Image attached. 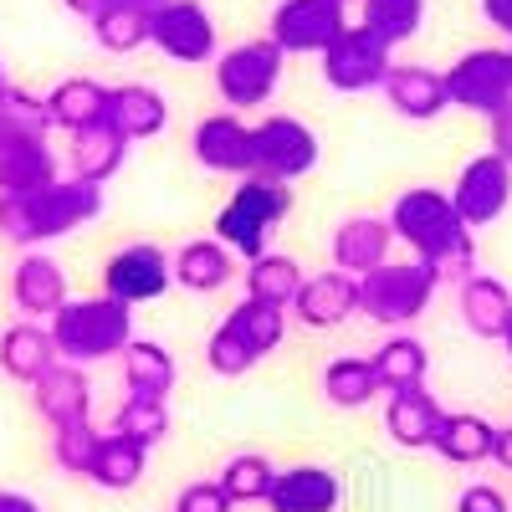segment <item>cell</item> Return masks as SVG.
Masks as SVG:
<instances>
[{"instance_id":"1","label":"cell","mask_w":512,"mask_h":512,"mask_svg":"<svg viewBox=\"0 0 512 512\" xmlns=\"http://www.w3.org/2000/svg\"><path fill=\"white\" fill-rule=\"evenodd\" d=\"M390 226H395V241H405L420 262H431L441 272V282H472L477 277V241H472V226L461 221V210L451 205V195L441 190H405L395 205H390Z\"/></svg>"},{"instance_id":"2","label":"cell","mask_w":512,"mask_h":512,"mask_svg":"<svg viewBox=\"0 0 512 512\" xmlns=\"http://www.w3.org/2000/svg\"><path fill=\"white\" fill-rule=\"evenodd\" d=\"M52 344L67 364H103L118 359L134 344V308L118 303V297L98 292V297H67L62 313H52Z\"/></svg>"},{"instance_id":"3","label":"cell","mask_w":512,"mask_h":512,"mask_svg":"<svg viewBox=\"0 0 512 512\" xmlns=\"http://www.w3.org/2000/svg\"><path fill=\"white\" fill-rule=\"evenodd\" d=\"M287 216H292V185L251 169V175L236 180L231 200L216 210V241H226L246 262H256V256H267V241Z\"/></svg>"},{"instance_id":"4","label":"cell","mask_w":512,"mask_h":512,"mask_svg":"<svg viewBox=\"0 0 512 512\" xmlns=\"http://www.w3.org/2000/svg\"><path fill=\"white\" fill-rule=\"evenodd\" d=\"M436 287H441V272L431 262H420V256L415 262H384L379 272L359 277V313L384 328H405L431 308Z\"/></svg>"},{"instance_id":"5","label":"cell","mask_w":512,"mask_h":512,"mask_svg":"<svg viewBox=\"0 0 512 512\" xmlns=\"http://www.w3.org/2000/svg\"><path fill=\"white\" fill-rule=\"evenodd\" d=\"M282 62H287V52L272 36L241 41V47L216 57V93L226 98V108H262V103H272L277 82H282Z\"/></svg>"},{"instance_id":"6","label":"cell","mask_w":512,"mask_h":512,"mask_svg":"<svg viewBox=\"0 0 512 512\" xmlns=\"http://www.w3.org/2000/svg\"><path fill=\"white\" fill-rule=\"evenodd\" d=\"M446 88H451V108L492 118L497 108L512 103V47H477L456 57L446 72Z\"/></svg>"},{"instance_id":"7","label":"cell","mask_w":512,"mask_h":512,"mask_svg":"<svg viewBox=\"0 0 512 512\" xmlns=\"http://www.w3.org/2000/svg\"><path fill=\"white\" fill-rule=\"evenodd\" d=\"M349 31V16L338 0H282L272 11V41L287 57H323Z\"/></svg>"},{"instance_id":"8","label":"cell","mask_w":512,"mask_h":512,"mask_svg":"<svg viewBox=\"0 0 512 512\" xmlns=\"http://www.w3.org/2000/svg\"><path fill=\"white\" fill-rule=\"evenodd\" d=\"M390 52H395V47H384L374 31L349 26V31L323 52V82H328L333 93H369V88H384V77L395 72Z\"/></svg>"},{"instance_id":"9","label":"cell","mask_w":512,"mask_h":512,"mask_svg":"<svg viewBox=\"0 0 512 512\" xmlns=\"http://www.w3.org/2000/svg\"><path fill=\"white\" fill-rule=\"evenodd\" d=\"M169 282H175V256H164V246H154V241H134L103 262V292L128 308L164 297Z\"/></svg>"},{"instance_id":"10","label":"cell","mask_w":512,"mask_h":512,"mask_svg":"<svg viewBox=\"0 0 512 512\" xmlns=\"http://www.w3.org/2000/svg\"><path fill=\"white\" fill-rule=\"evenodd\" d=\"M256 139V175H272V180H303L308 169L318 164V134L303 118H287V113H267L262 123L251 128Z\"/></svg>"},{"instance_id":"11","label":"cell","mask_w":512,"mask_h":512,"mask_svg":"<svg viewBox=\"0 0 512 512\" xmlns=\"http://www.w3.org/2000/svg\"><path fill=\"white\" fill-rule=\"evenodd\" d=\"M149 47H159L169 62H185V67L216 62V21H210L200 0H164V6H154Z\"/></svg>"},{"instance_id":"12","label":"cell","mask_w":512,"mask_h":512,"mask_svg":"<svg viewBox=\"0 0 512 512\" xmlns=\"http://www.w3.org/2000/svg\"><path fill=\"white\" fill-rule=\"evenodd\" d=\"M451 205L461 210L466 226H492L512 205V159L487 149L472 164H461V175L451 185Z\"/></svg>"},{"instance_id":"13","label":"cell","mask_w":512,"mask_h":512,"mask_svg":"<svg viewBox=\"0 0 512 512\" xmlns=\"http://www.w3.org/2000/svg\"><path fill=\"white\" fill-rule=\"evenodd\" d=\"M195 164L210 169V175H251L256 169V139H251V123L241 113H210L195 123L190 134Z\"/></svg>"},{"instance_id":"14","label":"cell","mask_w":512,"mask_h":512,"mask_svg":"<svg viewBox=\"0 0 512 512\" xmlns=\"http://www.w3.org/2000/svg\"><path fill=\"white\" fill-rule=\"evenodd\" d=\"M31 210H36V236H41V241L72 236L77 226H88V221L103 216V185L77 180V175H62L57 185H47V190L31 195Z\"/></svg>"},{"instance_id":"15","label":"cell","mask_w":512,"mask_h":512,"mask_svg":"<svg viewBox=\"0 0 512 512\" xmlns=\"http://www.w3.org/2000/svg\"><path fill=\"white\" fill-rule=\"evenodd\" d=\"M62 180L47 134H0V195H36Z\"/></svg>"},{"instance_id":"16","label":"cell","mask_w":512,"mask_h":512,"mask_svg":"<svg viewBox=\"0 0 512 512\" xmlns=\"http://www.w3.org/2000/svg\"><path fill=\"white\" fill-rule=\"evenodd\" d=\"M390 246H395V226L390 216H349V221H338L333 226V272H349V277H369L379 272L384 262H390Z\"/></svg>"},{"instance_id":"17","label":"cell","mask_w":512,"mask_h":512,"mask_svg":"<svg viewBox=\"0 0 512 512\" xmlns=\"http://www.w3.org/2000/svg\"><path fill=\"white\" fill-rule=\"evenodd\" d=\"M31 405H36V415L47 420L52 431H62V425L93 420V384H88V374H82V364L62 359V364H52L31 384Z\"/></svg>"},{"instance_id":"18","label":"cell","mask_w":512,"mask_h":512,"mask_svg":"<svg viewBox=\"0 0 512 512\" xmlns=\"http://www.w3.org/2000/svg\"><path fill=\"white\" fill-rule=\"evenodd\" d=\"M67 272H62V262L57 256H47V251H26L21 262H16V272H11V303L36 323V318H47L52 323V313H62V303H67Z\"/></svg>"},{"instance_id":"19","label":"cell","mask_w":512,"mask_h":512,"mask_svg":"<svg viewBox=\"0 0 512 512\" xmlns=\"http://www.w3.org/2000/svg\"><path fill=\"white\" fill-rule=\"evenodd\" d=\"M297 323L303 328H338V323H349L359 313V277L349 272H318L303 282V292H297V303H292Z\"/></svg>"},{"instance_id":"20","label":"cell","mask_w":512,"mask_h":512,"mask_svg":"<svg viewBox=\"0 0 512 512\" xmlns=\"http://www.w3.org/2000/svg\"><path fill=\"white\" fill-rule=\"evenodd\" d=\"M384 98L400 118H415V123H431L451 108V88H446V72L436 67H395L384 77Z\"/></svg>"},{"instance_id":"21","label":"cell","mask_w":512,"mask_h":512,"mask_svg":"<svg viewBox=\"0 0 512 512\" xmlns=\"http://www.w3.org/2000/svg\"><path fill=\"white\" fill-rule=\"evenodd\" d=\"M52 364H62L57 344H52V328L47 323H11L0 333V374L16 379V384H36Z\"/></svg>"},{"instance_id":"22","label":"cell","mask_w":512,"mask_h":512,"mask_svg":"<svg viewBox=\"0 0 512 512\" xmlns=\"http://www.w3.org/2000/svg\"><path fill=\"white\" fill-rule=\"evenodd\" d=\"M128 159V139L118 134V128L103 118V123H88V128H77V134H67V169L77 180H113L118 169Z\"/></svg>"},{"instance_id":"23","label":"cell","mask_w":512,"mask_h":512,"mask_svg":"<svg viewBox=\"0 0 512 512\" xmlns=\"http://www.w3.org/2000/svg\"><path fill=\"white\" fill-rule=\"evenodd\" d=\"M338 502H344V482L328 466H287L267 497L272 512H338Z\"/></svg>"},{"instance_id":"24","label":"cell","mask_w":512,"mask_h":512,"mask_svg":"<svg viewBox=\"0 0 512 512\" xmlns=\"http://www.w3.org/2000/svg\"><path fill=\"white\" fill-rule=\"evenodd\" d=\"M431 451L451 466H482L497 451V425L487 415H472V410H446L441 425H436Z\"/></svg>"},{"instance_id":"25","label":"cell","mask_w":512,"mask_h":512,"mask_svg":"<svg viewBox=\"0 0 512 512\" xmlns=\"http://www.w3.org/2000/svg\"><path fill=\"white\" fill-rule=\"evenodd\" d=\"M441 415H446V410L436 405V395L425 390V384H415V390H395V395H390L384 425H390L395 446H405V451H431Z\"/></svg>"},{"instance_id":"26","label":"cell","mask_w":512,"mask_h":512,"mask_svg":"<svg viewBox=\"0 0 512 512\" xmlns=\"http://www.w3.org/2000/svg\"><path fill=\"white\" fill-rule=\"evenodd\" d=\"M231 277H236V251L226 241H216V236L185 241L175 251V282L185 292H221Z\"/></svg>"},{"instance_id":"27","label":"cell","mask_w":512,"mask_h":512,"mask_svg":"<svg viewBox=\"0 0 512 512\" xmlns=\"http://www.w3.org/2000/svg\"><path fill=\"white\" fill-rule=\"evenodd\" d=\"M108 98H113V88H103L98 77H67L47 93V118L62 134H77V128L108 118Z\"/></svg>"},{"instance_id":"28","label":"cell","mask_w":512,"mask_h":512,"mask_svg":"<svg viewBox=\"0 0 512 512\" xmlns=\"http://www.w3.org/2000/svg\"><path fill=\"white\" fill-rule=\"evenodd\" d=\"M108 123L128 144H139V139H154L159 128L169 123V108H164V98L149 88V82H118L113 98H108Z\"/></svg>"},{"instance_id":"29","label":"cell","mask_w":512,"mask_h":512,"mask_svg":"<svg viewBox=\"0 0 512 512\" xmlns=\"http://www.w3.org/2000/svg\"><path fill=\"white\" fill-rule=\"evenodd\" d=\"M461 323L477 338H502L512 328V287L502 277H487V272L461 282Z\"/></svg>"},{"instance_id":"30","label":"cell","mask_w":512,"mask_h":512,"mask_svg":"<svg viewBox=\"0 0 512 512\" xmlns=\"http://www.w3.org/2000/svg\"><path fill=\"white\" fill-rule=\"evenodd\" d=\"M123 390L128 395H144V400H164L169 390H175V354H169L164 344H154V338H134L123 354Z\"/></svg>"},{"instance_id":"31","label":"cell","mask_w":512,"mask_h":512,"mask_svg":"<svg viewBox=\"0 0 512 512\" xmlns=\"http://www.w3.org/2000/svg\"><path fill=\"white\" fill-rule=\"evenodd\" d=\"M88 26H93V41H98L103 52L128 57V52L149 47V36H154V11L139 6V0H113V6H103Z\"/></svg>"},{"instance_id":"32","label":"cell","mask_w":512,"mask_h":512,"mask_svg":"<svg viewBox=\"0 0 512 512\" xmlns=\"http://www.w3.org/2000/svg\"><path fill=\"white\" fill-rule=\"evenodd\" d=\"M241 282H246V297H256V303H272V308H292L297 303V292H303V267L292 262V256H277V251H267V256H256V262H246V272H241Z\"/></svg>"},{"instance_id":"33","label":"cell","mask_w":512,"mask_h":512,"mask_svg":"<svg viewBox=\"0 0 512 512\" xmlns=\"http://www.w3.org/2000/svg\"><path fill=\"white\" fill-rule=\"evenodd\" d=\"M144 466H149V446L128 441L118 431H103V446H98V461H93V487L103 492H128L144 482Z\"/></svg>"},{"instance_id":"34","label":"cell","mask_w":512,"mask_h":512,"mask_svg":"<svg viewBox=\"0 0 512 512\" xmlns=\"http://www.w3.org/2000/svg\"><path fill=\"white\" fill-rule=\"evenodd\" d=\"M226 328L241 338V344L256 354V359H267L282 349V338H287V308H272V303H256V297H241V303L226 313Z\"/></svg>"},{"instance_id":"35","label":"cell","mask_w":512,"mask_h":512,"mask_svg":"<svg viewBox=\"0 0 512 512\" xmlns=\"http://www.w3.org/2000/svg\"><path fill=\"white\" fill-rule=\"evenodd\" d=\"M374 374H379V390H415V384H425V369H431V354H425L420 338L410 333H395V338H384L379 354L369 359Z\"/></svg>"},{"instance_id":"36","label":"cell","mask_w":512,"mask_h":512,"mask_svg":"<svg viewBox=\"0 0 512 512\" xmlns=\"http://www.w3.org/2000/svg\"><path fill=\"white\" fill-rule=\"evenodd\" d=\"M323 395L338 410H364L379 395V374H374L369 359H333L323 369Z\"/></svg>"},{"instance_id":"37","label":"cell","mask_w":512,"mask_h":512,"mask_svg":"<svg viewBox=\"0 0 512 512\" xmlns=\"http://www.w3.org/2000/svg\"><path fill=\"white\" fill-rule=\"evenodd\" d=\"M216 482L226 487V497H231L236 507H241V502H267L272 487H277V466H272L262 451H241V456H231V461L221 466Z\"/></svg>"},{"instance_id":"38","label":"cell","mask_w":512,"mask_h":512,"mask_svg":"<svg viewBox=\"0 0 512 512\" xmlns=\"http://www.w3.org/2000/svg\"><path fill=\"white\" fill-rule=\"evenodd\" d=\"M364 6V31H374L384 47H400V41H410L425 21V0H359Z\"/></svg>"},{"instance_id":"39","label":"cell","mask_w":512,"mask_h":512,"mask_svg":"<svg viewBox=\"0 0 512 512\" xmlns=\"http://www.w3.org/2000/svg\"><path fill=\"white\" fill-rule=\"evenodd\" d=\"M98 446H103V431L93 420H77V425H62L52 431V461L62 466L67 477H93V461H98Z\"/></svg>"},{"instance_id":"40","label":"cell","mask_w":512,"mask_h":512,"mask_svg":"<svg viewBox=\"0 0 512 512\" xmlns=\"http://www.w3.org/2000/svg\"><path fill=\"white\" fill-rule=\"evenodd\" d=\"M113 431L139 441V446H159L169 436V405L164 400H144V395H123V405L113 410Z\"/></svg>"},{"instance_id":"41","label":"cell","mask_w":512,"mask_h":512,"mask_svg":"<svg viewBox=\"0 0 512 512\" xmlns=\"http://www.w3.org/2000/svg\"><path fill=\"white\" fill-rule=\"evenodd\" d=\"M205 364L216 369L221 379H241V374L256 364V354H251V349L241 344V338H236V333L221 323L216 333H210V344H205Z\"/></svg>"},{"instance_id":"42","label":"cell","mask_w":512,"mask_h":512,"mask_svg":"<svg viewBox=\"0 0 512 512\" xmlns=\"http://www.w3.org/2000/svg\"><path fill=\"white\" fill-rule=\"evenodd\" d=\"M236 502L226 497V487L221 482H190L185 492H180V502H175V512H231Z\"/></svg>"},{"instance_id":"43","label":"cell","mask_w":512,"mask_h":512,"mask_svg":"<svg viewBox=\"0 0 512 512\" xmlns=\"http://www.w3.org/2000/svg\"><path fill=\"white\" fill-rule=\"evenodd\" d=\"M456 512H507V497L497 487H487V482H472V487H461Z\"/></svg>"},{"instance_id":"44","label":"cell","mask_w":512,"mask_h":512,"mask_svg":"<svg viewBox=\"0 0 512 512\" xmlns=\"http://www.w3.org/2000/svg\"><path fill=\"white\" fill-rule=\"evenodd\" d=\"M487 123H492V149L512 159V103H507V108H497Z\"/></svg>"},{"instance_id":"45","label":"cell","mask_w":512,"mask_h":512,"mask_svg":"<svg viewBox=\"0 0 512 512\" xmlns=\"http://www.w3.org/2000/svg\"><path fill=\"white\" fill-rule=\"evenodd\" d=\"M482 16H487V26L512 36V0H482Z\"/></svg>"},{"instance_id":"46","label":"cell","mask_w":512,"mask_h":512,"mask_svg":"<svg viewBox=\"0 0 512 512\" xmlns=\"http://www.w3.org/2000/svg\"><path fill=\"white\" fill-rule=\"evenodd\" d=\"M0 512H41V502L26 497V492H6V487H0Z\"/></svg>"},{"instance_id":"47","label":"cell","mask_w":512,"mask_h":512,"mask_svg":"<svg viewBox=\"0 0 512 512\" xmlns=\"http://www.w3.org/2000/svg\"><path fill=\"white\" fill-rule=\"evenodd\" d=\"M62 6H67L72 16H82V21H93L103 6H113V0H62Z\"/></svg>"},{"instance_id":"48","label":"cell","mask_w":512,"mask_h":512,"mask_svg":"<svg viewBox=\"0 0 512 512\" xmlns=\"http://www.w3.org/2000/svg\"><path fill=\"white\" fill-rule=\"evenodd\" d=\"M492 461L512 472V425H502V431H497V451H492Z\"/></svg>"},{"instance_id":"49","label":"cell","mask_w":512,"mask_h":512,"mask_svg":"<svg viewBox=\"0 0 512 512\" xmlns=\"http://www.w3.org/2000/svg\"><path fill=\"white\" fill-rule=\"evenodd\" d=\"M11 88V82H6V62H0V93H6Z\"/></svg>"},{"instance_id":"50","label":"cell","mask_w":512,"mask_h":512,"mask_svg":"<svg viewBox=\"0 0 512 512\" xmlns=\"http://www.w3.org/2000/svg\"><path fill=\"white\" fill-rule=\"evenodd\" d=\"M502 349H507V354H512V328H507V333H502Z\"/></svg>"},{"instance_id":"51","label":"cell","mask_w":512,"mask_h":512,"mask_svg":"<svg viewBox=\"0 0 512 512\" xmlns=\"http://www.w3.org/2000/svg\"><path fill=\"white\" fill-rule=\"evenodd\" d=\"M139 6H149V11H154V6H164V0H139Z\"/></svg>"},{"instance_id":"52","label":"cell","mask_w":512,"mask_h":512,"mask_svg":"<svg viewBox=\"0 0 512 512\" xmlns=\"http://www.w3.org/2000/svg\"><path fill=\"white\" fill-rule=\"evenodd\" d=\"M338 6H349V0H338Z\"/></svg>"}]
</instances>
